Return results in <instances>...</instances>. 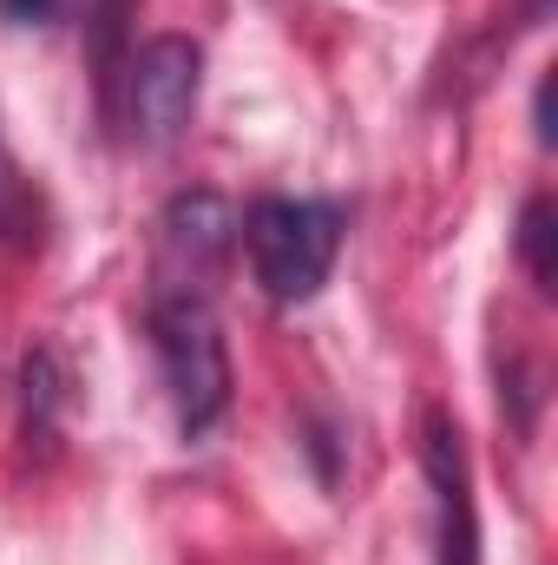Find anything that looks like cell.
Masks as SVG:
<instances>
[{"instance_id": "cell-1", "label": "cell", "mask_w": 558, "mask_h": 565, "mask_svg": "<svg viewBox=\"0 0 558 565\" xmlns=\"http://www.w3.org/2000/svg\"><path fill=\"white\" fill-rule=\"evenodd\" d=\"M237 244L250 250V277L277 309L315 302L348 244V204L342 198H257L237 217Z\"/></svg>"}, {"instance_id": "cell-2", "label": "cell", "mask_w": 558, "mask_h": 565, "mask_svg": "<svg viewBox=\"0 0 558 565\" xmlns=\"http://www.w3.org/2000/svg\"><path fill=\"white\" fill-rule=\"evenodd\" d=\"M144 335H151V355H158L178 434L204 440L230 415V349H224V322H217L211 296L151 289L144 296Z\"/></svg>"}, {"instance_id": "cell-3", "label": "cell", "mask_w": 558, "mask_h": 565, "mask_svg": "<svg viewBox=\"0 0 558 565\" xmlns=\"http://www.w3.org/2000/svg\"><path fill=\"white\" fill-rule=\"evenodd\" d=\"M197 93H204V46L191 33H158L126 53L119 66V106H126V126L139 145H171L191 113H197Z\"/></svg>"}, {"instance_id": "cell-4", "label": "cell", "mask_w": 558, "mask_h": 565, "mask_svg": "<svg viewBox=\"0 0 558 565\" xmlns=\"http://www.w3.org/2000/svg\"><path fill=\"white\" fill-rule=\"evenodd\" d=\"M237 250V204L224 191H178L158 211V257H151V289H184L211 296L224 264Z\"/></svg>"}, {"instance_id": "cell-5", "label": "cell", "mask_w": 558, "mask_h": 565, "mask_svg": "<svg viewBox=\"0 0 558 565\" xmlns=\"http://www.w3.org/2000/svg\"><path fill=\"white\" fill-rule=\"evenodd\" d=\"M420 473L433 487V526H440V565H480V513H473V460L453 415H427L420 434Z\"/></svg>"}, {"instance_id": "cell-6", "label": "cell", "mask_w": 558, "mask_h": 565, "mask_svg": "<svg viewBox=\"0 0 558 565\" xmlns=\"http://www.w3.org/2000/svg\"><path fill=\"white\" fill-rule=\"evenodd\" d=\"M60 402H66V369H60V355L40 342V349H26V362H20V434H26V447H53V434H60Z\"/></svg>"}, {"instance_id": "cell-7", "label": "cell", "mask_w": 558, "mask_h": 565, "mask_svg": "<svg viewBox=\"0 0 558 565\" xmlns=\"http://www.w3.org/2000/svg\"><path fill=\"white\" fill-rule=\"evenodd\" d=\"M40 231H46V204L0 139V250H40Z\"/></svg>"}, {"instance_id": "cell-8", "label": "cell", "mask_w": 558, "mask_h": 565, "mask_svg": "<svg viewBox=\"0 0 558 565\" xmlns=\"http://www.w3.org/2000/svg\"><path fill=\"white\" fill-rule=\"evenodd\" d=\"M552 244H558V224H552V198L539 191V198H526V211H519V237H513V250H519V264H526V277L539 282V296H552V289H558V264H552Z\"/></svg>"}, {"instance_id": "cell-9", "label": "cell", "mask_w": 558, "mask_h": 565, "mask_svg": "<svg viewBox=\"0 0 558 565\" xmlns=\"http://www.w3.org/2000/svg\"><path fill=\"white\" fill-rule=\"evenodd\" d=\"M66 7L73 0H0V20L7 26H53V20H66Z\"/></svg>"}, {"instance_id": "cell-10", "label": "cell", "mask_w": 558, "mask_h": 565, "mask_svg": "<svg viewBox=\"0 0 558 565\" xmlns=\"http://www.w3.org/2000/svg\"><path fill=\"white\" fill-rule=\"evenodd\" d=\"M533 132H539V145H552V73H546L539 93H533Z\"/></svg>"}]
</instances>
